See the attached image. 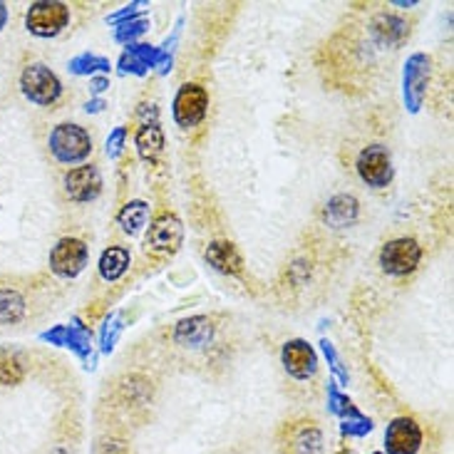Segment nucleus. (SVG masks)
I'll list each match as a JSON object with an SVG mask.
<instances>
[{"mask_svg": "<svg viewBox=\"0 0 454 454\" xmlns=\"http://www.w3.org/2000/svg\"><path fill=\"white\" fill-rule=\"evenodd\" d=\"M124 137H127V129L124 127H117L114 132L107 139V157H117L124 147Z\"/></svg>", "mask_w": 454, "mask_h": 454, "instance_id": "26", "label": "nucleus"}, {"mask_svg": "<svg viewBox=\"0 0 454 454\" xmlns=\"http://www.w3.org/2000/svg\"><path fill=\"white\" fill-rule=\"evenodd\" d=\"M375 454H382V452H375Z\"/></svg>", "mask_w": 454, "mask_h": 454, "instance_id": "33", "label": "nucleus"}, {"mask_svg": "<svg viewBox=\"0 0 454 454\" xmlns=\"http://www.w3.org/2000/svg\"><path fill=\"white\" fill-rule=\"evenodd\" d=\"M70 20V11L65 3H35L25 15L27 30L37 37H55L65 30Z\"/></svg>", "mask_w": 454, "mask_h": 454, "instance_id": "3", "label": "nucleus"}, {"mask_svg": "<svg viewBox=\"0 0 454 454\" xmlns=\"http://www.w3.org/2000/svg\"><path fill=\"white\" fill-rule=\"evenodd\" d=\"M209 110V92L201 85H184L174 99V120L179 127H197Z\"/></svg>", "mask_w": 454, "mask_h": 454, "instance_id": "6", "label": "nucleus"}, {"mask_svg": "<svg viewBox=\"0 0 454 454\" xmlns=\"http://www.w3.org/2000/svg\"><path fill=\"white\" fill-rule=\"evenodd\" d=\"M357 174L365 184L382 189L390 184L393 179V157L382 145H372V147L363 149L357 157Z\"/></svg>", "mask_w": 454, "mask_h": 454, "instance_id": "5", "label": "nucleus"}, {"mask_svg": "<svg viewBox=\"0 0 454 454\" xmlns=\"http://www.w3.org/2000/svg\"><path fill=\"white\" fill-rule=\"evenodd\" d=\"M372 35L380 45H400L407 35H410V27L403 18L397 15H387L382 12L372 20Z\"/></svg>", "mask_w": 454, "mask_h": 454, "instance_id": "16", "label": "nucleus"}, {"mask_svg": "<svg viewBox=\"0 0 454 454\" xmlns=\"http://www.w3.org/2000/svg\"><path fill=\"white\" fill-rule=\"evenodd\" d=\"M149 219V207L145 201H129L122 211H120V226L124 233L137 236L145 229V223Z\"/></svg>", "mask_w": 454, "mask_h": 454, "instance_id": "21", "label": "nucleus"}, {"mask_svg": "<svg viewBox=\"0 0 454 454\" xmlns=\"http://www.w3.org/2000/svg\"><path fill=\"white\" fill-rule=\"evenodd\" d=\"M419 258H422V248L415 239H395L382 246L380 266L390 276H407L418 269Z\"/></svg>", "mask_w": 454, "mask_h": 454, "instance_id": "4", "label": "nucleus"}, {"mask_svg": "<svg viewBox=\"0 0 454 454\" xmlns=\"http://www.w3.org/2000/svg\"><path fill=\"white\" fill-rule=\"evenodd\" d=\"M110 70V60L98 58V55H80L70 60V73L74 74H92V73H107Z\"/></svg>", "mask_w": 454, "mask_h": 454, "instance_id": "24", "label": "nucleus"}, {"mask_svg": "<svg viewBox=\"0 0 454 454\" xmlns=\"http://www.w3.org/2000/svg\"><path fill=\"white\" fill-rule=\"evenodd\" d=\"M90 85H92V92L99 95V92H105V90L110 87V80H107V77H92V82H90Z\"/></svg>", "mask_w": 454, "mask_h": 454, "instance_id": "28", "label": "nucleus"}, {"mask_svg": "<svg viewBox=\"0 0 454 454\" xmlns=\"http://www.w3.org/2000/svg\"><path fill=\"white\" fill-rule=\"evenodd\" d=\"M405 102L407 107L412 112L419 110L422 105V98H425V90H427V82H430V58L427 55H412L405 65Z\"/></svg>", "mask_w": 454, "mask_h": 454, "instance_id": "9", "label": "nucleus"}, {"mask_svg": "<svg viewBox=\"0 0 454 454\" xmlns=\"http://www.w3.org/2000/svg\"><path fill=\"white\" fill-rule=\"evenodd\" d=\"M387 454H418L422 447V430L412 418H397L387 425L385 432Z\"/></svg>", "mask_w": 454, "mask_h": 454, "instance_id": "8", "label": "nucleus"}, {"mask_svg": "<svg viewBox=\"0 0 454 454\" xmlns=\"http://www.w3.org/2000/svg\"><path fill=\"white\" fill-rule=\"evenodd\" d=\"M25 316V298L12 288H0V323L11 325Z\"/></svg>", "mask_w": 454, "mask_h": 454, "instance_id": "22", "label": "nucleus"}, {"mask_svg": "<svg viewBox=\"0 0 454 454\" xmlns=\"http://www.w3.org/2000/svg\"><path fill=\"white\" fill-rule=\"evenodd\" d=\"M65 192L73 201H92L102 192V176L98 167L85 164L65 174Z\"/></svg>", "mask_w": 454, "mask_h": 454, "instance_id": "11", "label": "nucleus"}, {"mask_svg": "<svg viewBox=\"0 0 454 454\" xmlns=\"http://www.w3.org/2000/svg\"><path fill=\"white\" fill-rule=\"evenodd\" d=\"M20 87H23L25 98L35 102V105H52L62 95L58 74L43 62H33V65L25 67L23 74H20Z\"/></svg>", "mask_w": 454, "mask_h": 454, "instance_id": "2", "label": "nucleus"}, {"mask_svg": "<svg viewBox=\"0 0 454 454\" xmlns=\"http://www.w3.org/2000/svg\"><path fill=\"white\" fill-rule=\"evenodd\" d=\"M5 23H8V5L0 3V30L5 27Z\"/></svg>", "mask_w": 454, "mask_h": 454, "instance_id": "31", "label": "nucleus"}, {"mask_svg": "<svg viewBox=\"0 0 454 454\" xmlns=\"http://www.w3.org/2000/svg\"><path fill=\"white\" fill-rule=\"evenodd\" d=\"M357 219V199L350 194H338L325 207V222L335 229H345Z\"/></svg>", "mask_w": 454, "mask_h": 454, "instance_id": "18", "label": "nucleus"}, {"mask_svg": "<svg viewBox=\"0 0 454 454\" xmlns=\"http://www.w3.org/2000/svg\"><path fill=\"white\" fill-rule=\"evenodd\" d=\"M323 452V434L316 422H306L294 427L288 434V454H320Z\"/></svg>", "mask_w": 454, "mask_h": 454, "instance_id": "17", "label": "nucleus"}, {"mask_svg": "<svg viewBox=\"0 0 454 454\" xmlns=\"http://www.w3.org/2000/svg\"><path fill=\"white\" fill-rule=\"evenodd\" d=\"M50 152L55 154V160L62 164H77L90 157L92 152V139L80 124L62 122L52 129L50 135Z\"/></svg>", "mask_w": 454, "mask_h": 454, "instance_id": "1", "label": "nucleus"}, {"mask_svg": "<svg viewBox=\"0 0 454 454\" xmlns=\"http://www.w3.org/2000/svg\"><path fill=\"white\" fill-rule=\"evenodd\" d=\"M110 325H112V331H110V328H105V333H102V348H105L107 353L112 350V343H114L117 333L122 331V325H120V320H117V318H112Z\"/></svg>", "mask_w": 454, "mask_h": 454, "instance_id": "27", "label": "nucleus"}, {"mask_svg": "<svg viewBox=\"0 0 454 454\" xmlns=\"http://www.w3.org/2000/svg\"><path fill=\"white\" fill-rule=\"evenodd\" d=\"M23 378L25 370L20 360L11 353H0V385H18Z\"/></svg>", "mask_w": 454, "mask_h": 454, "instance_id": "23", "label": "nucleus"}, {"mask_svg": "<svg viewBox=\"0 0 454 454\" xmlns=\"http://www.w3.org/2000/svg\"><path fill=\"white\" fill-rule=\"evenodd\" d=\"M129 266V251L122 248V246H110L102 258H99V273L105 281H117L122 278L124 270Z\"/></svg>", "mask_w": 454, "mask_h": 454, "instance_id": "20", "label": "nucleus"}, {"mask_svg": "<svg viewBox=\"0 0 454 454\" xmlns=\"http://www.w3.org/2000/svg\"><path fill=\"white\" fill-rule=\"evenodd\" d=\"M102 454H124V447L120 442H110L102 447Z\"/></svg>", "mask_w": 454, "mask_h": 454, "instance_id": "29", "label": "nucleus"}, {"mask_svg": "<svg viewBox=\"0 0 454 454\" xmlns=\"http://www.w3.org/2000/svg\"><path fill=\"white\" fill-rule=\"evenodd\" d=\"M102 107H105L102 99H92V102H87L85 105V112H102Z\"/></svg>", "mask_w": 454, "mask_h": 454, "instance_id": "30", "label": "nucleus"}, {"mask_svg": "<svg viewBox=\"0 0 454 454\" xmlns=\"http://www.w3.org/2000/svg\"><path fill=\"white\" fill-rule=\"evenodd\" d=\"M149 23L142 18V20H132V23H122L117 27V40L120 43H127V40H135L139 37L142 33H147Z\"/></svg>", "mask_w": 454, "mask_h": 454, "instance_id": "25", "label": "nucleus"}, {"mask_svg": "<svg viewBox=\"0 0 454 454\" xmlns=\"http://www.w3.org/2000/svg\"><path fill=\"white\" fill-rule=\"evenodd\" d=\"M184 239V226L174 214H161L157 222L152 223L147 236V246L157 254H174Z\"/></svg>", "mask_w": 454, "mask_h": 454, "instance_id": "10", "label": "nucleus"}, {"mask_svg": "<svg viewBox=\"0 0 454 454\" xmlns=\"http://www.w3.org/2000/svg\"><path fill=\"white\" fill-rule=\"evenodd\" d=\"M207 261L216 270H222L226 276H239L241 269H244V261H241V254L236 251V246L229 244V241H216L207 248Z\"/></svg>", "mask_w": 454, "mask_h": 454, "instance_id": "15", "label": "nucleus"}, {"mask_svg": "<svg viewBox=\"0 0 454 454\" xmlns=\"http://www.w3.org/2000/svg\"><path fill=\"white\" fill-rule=\"evenodd\" d=\"M283 365L295 380H308L318 370V357L306 340H291L283 345Z\"/></svg>", "mask_w": 454, "mask_h": 454, "instance_id": "12", "label": "nucleus"}, {"mask_svg": "<svg viewBox=\"0 0 454 454\" xmlns=\"http://www.w3.org/2000/svg\"><path fill=\"white\" fill-rule=\"evenodd\" d=\"M338 454H350V452H348V450H340V452H338Z\"/></svg>", "mask_w": 454, "mask_h": 454, "instance_id": "32", "label": "nucleus"}, {"mask_svg": "<svg viewBox=\"0 0 454 454\" xmlns=\"http://www.w3.org/2000/svg\"><path fill=\"white\" fill-rule=\"evenodd\" d=\"M161 60H164V55L152 45H129L120 60V67H122V73L145 74L147 67H157Z\"/></svg>", "mask_w": 454, "mask_h": 454, "instance_id": "14", "label": "nucleus"}, {"mask_svg": "<svg viewBox=\"0 0 454 454\" xmlns=\"http://www.w3.org/2000/svg\"><path fill=\"white\" fill-rule=\"evenodd\" d=\"M211 333H214L211 320L204 318V316H194V318H186L176 325L174 340L179 345H186V348H199V345L209 343Z\"/></svg>", "mask_w": 454, "mask_h": 454, "instance_id": "13", "label": "nucleus"}, {"mask_svg": "<svg viewBox=\"0 0 454 454\" xmlns=\"http://www.w3.org/2000/svg\"><path fill=\"white\" fill-rule=\"evenodd\" d=\"M87 258V246L80 239H60L50 254V269L62 278H74L85 270Z\"/></svg>", "mask_w": 454, "mask_h": 454, "instance_id": "7", "label": "nucleus"}, {"mask_svg": "<svg viewBox=\"0 0 454 454\" xmlns=\"http://www.w3.org/2000/svg\"><path fill=\"white\" fill-rule=\"evenodd\" d=\"M135 142L139 157L147 161H154L161 154V149H164V132H161V127L157 122L142 124L137 129Z\"/></svg>", "mask_w": 454, "mask_h": 454, "instance_id": "19", "label": "nucleus"}]
</instances>
